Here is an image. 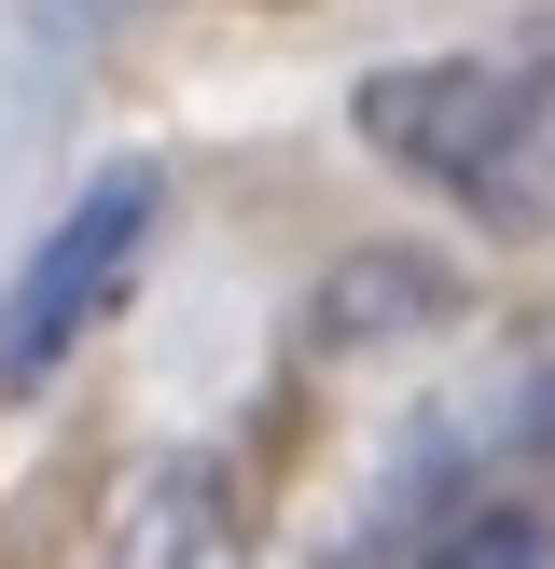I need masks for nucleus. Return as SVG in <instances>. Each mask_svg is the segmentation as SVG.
<instances>
[{
	"label": "nucleus",
	"instance_id": "f257e3e1",
	"mask_svg": "<svg viewBox=\"0 0 555 569\" xmlns=\"http://www.w3.org/2000/svg\"><path fill=\"white\" fill-rule=\"evenodd\" d=\"M347 126L375 139L403 181L458 194L472 222L542 237L555 222V28L486 42V56H403V70H375L347 98Z\"/></svg>",
	"mask_w": 555,
	"mask_h": 569
},
{
	"label": "nucleus",
	"instance_id": "f03ea898",
	"mask_svg": "<svg viewBox=\"0 0 555 569\" xmlns=\"http://www.w3.org/2000/svg\"><path fill=\"white\" fill-rule=\"evenodd\" d=\"M153 209H167V181L153 167H98V181L56 209V237L14 264V292H0V389H42V376H70V348L125 306V278H139V250H153Z\"/></svg>",
	"mask_w": 555,
	"mask_h": 569
},
{
	"label": "nucleus",
	"instance_id": "7ed1b4c3",
	"mask_svg": "<svg viewBox=\"0 0 555 569\" xmlns=\"http://www.w3.org/2000/svg\"><path fill=\"white\" fill-rule=\"evenodd\" d=\"M416 569H555V515H458Z\"/></svg>",
	"mask_w": 555,
	"mask_h": 569
}]
</instances>
